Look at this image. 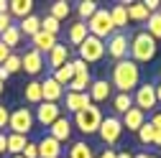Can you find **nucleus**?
I'll list each match as a JSON object with an SVG mask.
<instances>
[{
    "instance_id": "1",
    "label": "nucleus",
    "mask_w": 161,
    "mask_h": 158,
    "mask_svg": "<svg viewBox=\"0 0 161 158\" xmlns=\"http://www.w3.org/2000/svg\"><path fill=\"white\" fill-rule=\"evenodd\" d=\"M113 89H118L120 94H133L141 84V66L130 59H123V61H115L113 66Z\"/></svg>"
},
{
    "instance_id": "2",
    "label": "nucleus",
    "mask_w": 161,
    "mask_h": 158,
    "mask_svg": "<svg viewBox=\"0 0 161 158\" xmlns=\"http://www.w3.org/2000/svg\"><path fill=\"white\" fill-rule=\"evenodd\" d=\"M156 51H158V46H156V41H153L146 31H138V33L130 36V46H128L130 61H136V64H148V61H153Z\"/></svg>"
},
{
    "instance_id": "3",
    "label": "nucleus",
    "mask_w": 161,
    "mask_h": 158,
    "mask_svg": "<svg viewBox=\"0 0 161 158\" xmlns=\"http://www.w3.org/2000/svg\"><path fill=\"white\" fill-rule=\"evenodd\" d=\"M103 110H100L97 105H90V107H85V110H79L77 115H74V128L79 130V133H85V135H95L97 130H100V125H103Z\"/></svg>"
},
{
    "instance_id": "4",
    "label": "nucleus",
    "mask_w": 161,
    "mask_h": 158,
    "mask_svg": "<svg viewBox=\"0 0 161 158\" xmlns=\"http://www.w3.org/2000/svg\"><path fill=\"white\" fill-rule=\"evenodd\" d=\"M87 31H90V36L100 38V41H108V38L115 33V26L110 21V10L108 8H97V13L87 21Z\"/></svg>"
},
{
    "instance_id": "5",
    "label": "nucleus",
    "mask_w": 161,
    "mask_h": 158,
    "mask_svg": "<svg viewBox=\"0 0 161 158\" xmlns=\"http://www.w3.org/2000/svg\"><path fill=\"white\" fill-rule=\"evenodd\" d=\"M33 123H36L33 112H31L28 107H18V110L10 112L8 128H10V133H15V135H28V133L33 130Z\"/></svg>"
},
{
    "instance_id": "6",
    "label": "nucleus",
    "mask_w": 161,
    "mask_h": 158,
    "mask_svg": "<svg viewBox=\"0 0 161 158\" xmlns=\"http://www.w3.org/2000/svg\"><path fill=\"white\" fill-rule=\"evenodd\" d=\"M156 105H158V100H156V84H151V82L138 84V89L133 92V107H138L141 112H151Z\"/></svg>"
},
{
    "instance_id": "7",
    "label": "nucleus",
    "mask_w": 161,
    "mask_h": 158,
    "mask_svg": "<svg viewBox=\"0 0 161 158\" xmlns=\"http://www.w3.org/2000/svg\"><path fill=\"white\" fill-rule=\"evenodd\" d=\"M108 51H105V41H100L95 36H87L82 44H79V59H82L85 64H95L100 61Z\"/></svg>"
},
{
    "instance_id": "8",
    "label": "nucleus",
    "mask_w": 161,
    "mask_h": 158,
    "mask_svg": "<svg viewBox=\"0 0 161 158\" xmlns=\"http://www.w3.org/2000/svg\"><path fill=\"white\" fill-rule=\"evenodd\" d=\"M97 135H100V140H103L105 145H115L120 140V135H123V123H120V117H115V115L103 117V125H100Z\"/></svg>"
},
{
    "instance_id": "9",
    "label": "nucleus",
    "mask_w": 161,
    "mask_h": 158,
    "mask_svg": "<svg viewBox=\"0 0 161 158\" xmlns=\"http://www.w3.org/2000/svg\"><path fill=\"white\" fill-rule=\"evenodd\" d=\"M128 46H130V38H128V33H123V31H115L108 41H105V51L115 59V61L128 59Z\"/></svg>"
},
{
    "instance_id": "10",
    "label": "nucleus",
    "mask_w": 161,
    "mask_h": 158,
    "mask_svg": "<svg viewBox=\"0 0 161 158\" xmlns=\"http://www.w3.org/2000/svg\"><path fill=\"white\" fill-rule=\"evenodd\" d=\"M36 123H41L44 128H51L59 117H62V107H59L56 102H41L36 107Z\"/></svg>"
},
{
    "instance_id": "11",
    "label": "nucleus",
    "mask_w": 161,
    "mask_h": 158,
    "mask_svg": "<svg viewBox=\"0 0 161 158\" xmlns=\"http://www.w3.org/2000/svg\"><path fill=\"white\" fill-rule=\"evenodd\" d=\"M92 105H103L108 100H113V84L108 82V79H92V84L87 89Z\"/></svg>"
},
{
    "instance_id": "12",
    "label": "nucleus",
    "mask_w": 161,
    "mask_h": 158,
    "mask_svg": "<svg viewBox=\"0 0 161 158\" xmlns=\"http://www.w3.org/2000/svg\"><path fill=\"white\" fill-rule=\"evenodd\" d=\"M44 54H38L36 49H28L26 54H21V69L26 71V74H31V76H36L38 71L44 69Z\"/></svg>"
},
{
    "instance_id": "13",
    "label": "nucleus",
    "mask_w": 161,
    "mask_h": 158,
    "mask_svg": "<svg viewBox=\"0 0 161 158\" xmlns=\"http://www.w3.org/2000/svg\"><path fill=\"white\" fill-rule=\"evenodd\" d=\"M41 92H44V102H56V105H59V100L67 94V89L59 84L54 76H46L44 82H41Z\"/></svg>"
},
{
    "instance_id": "14",
    "label": "nucleus",
    "mask_w": 161,
    "mask_h": 158,
    "mask_svg": "<svg viewBox=\"0 0 161 158\" xmlns=\"http://www.w3.org/2000/svg\"><path fill=\"white\" fill-rule=\"evenodd\" d=\"M72 120H69V117L67 115H62V117H59V120L49 128V135L54 138V140H59V143H67L69 140V138H72Z\"/></svg>"
},
{
    "instance_id": "15",
    "label": "nucleus",
    "mask_w": 161,
    "mask_h": 158,
    "mask_svg": "<svg viewBox=\"0 0 161 158\" xmlns=\"http://www.w3.org/2000/svg\"><path fill=\"white\" fill-rule=\"evenodd\" d=\"M36 145H38V158H62V143L54 140L51 135H44Z\"/></svg>"
},
{
    "instance_id": "16",
    "label": "nucleus",
    "mask_w": 161,
    "mask_h": 158,
    "mask_svg": "<svg viewBox=\"0 0 161 158\" xmlns=\"http://www.w3.org/2000/svg\"><path fill=\"white\" fill-rule=\"evenodd\" d=\"M123 130H130V133H138L141 128L146 125V112H141L138 107H130L125 115H123Z\"/></svg>"
},
{
    "instance_id": "17",
    "label": "nucleus",
    "mask_w": 161,
    "mask_h": 158,
    "mask_svg": "<svg viewBox=\"0 0 161 158\" xmlns=\"http://www.w3.org/2000/svg\"><path fill=\"white\" fill-rule=\"evenodd\" d=\"M69 61V46L67 44H56L51 51H49V69L56 71L59 66H64Z\"/></svg>"
},
{
    "instance_id": "18",
    "label": "nucleus",
    "mask_w": 161,
    "mask_h": 158,
    "mask_svg": "<svg viewBox=\"0 0 161 158\" xmlns=\"http://www.w3.org/2000/svg\"><path fill=\"white\" fill-rule=\"evenodd\" d=\"M56 46V36H51V33H44V31H38L33 38H31V49H36L38 54H46L49 56V51Z\"/></svg>"
},
{
    "instance_id": "19",
    "label": "nucleus",
    "mask_w": 161,
    "mask_h": 158,
    "mask_svg": "<svg viewBox=\"0 0 161 158\" xmlns=\"http://www.w3.org/2000/svg\"><path fill=\"white\" fill-rule=\"evenodd\" d=\"M64 97H67V105H64V107H67L69 112H74V115H77L79 110H85V107L92 105V100H90V94H87V92H82V94H77V92H67Z\"/></svg>"
},
{
    "instance_id": "20",
    "label": "nucleus",
    "mask_w": 161,
    "mask_h": 158,
    "mask_svg": "<svg viewBox=\"0 0 161 158\" xmlns=\"http://www.w3.org/2000/svg\"><path fill=\"white\" fill-rule=\"evenodd\" d=\"M8 13H10V18H28V15H33V0H10L8 3Z\"/></svg>"
},
{
    "instance_id": "21",
    "label": "nucleus",
    "mask_w": 161,
    "mask_h": 158,
    "mask_svg": "<svg viewBox=\"0 0 161 158\" xmlns=\"http://www.w3.org/2000/svg\"><path fill=\"white\" fill-rule=\"evenodd\" d=\"M110 21H113L115 31H120V28L128 26V10H125V3H115V5L110 8Z\"/></svg>"
},
{
    "instance_id": "22",
    "label": "nucleus",
    "mask_w": 161,
    "mask_h": 158,
    "mask_svg": "<svg viewBox=\"0 0 161 158\" xmlns=\"http://www.w3.org/2000/svg\"><path fill=\"white\" fill-rule=\"evenodd\" d=\"M23 97L28 105H41L44 102V92H41V82H28L23 89Z\"/></svg>"
},
{
    "instance_id": "23",
    "label": "nucleus",
    "mask_w": 161,
    "mask_h": 158,
    "mask_svg": "<svg viewBox=\"0 0 161 158\" xmlns=\"http://www.w3.org/2000/svg\"><path fill=\"white\" fill-rule=\"evenodd\" d=\"M87 36H90V31H87V23L77 21L74 26H69V44H72V46H77V49H79V44H82Z\"/></svg>"
},
{
    "instance_id": "24",
    "label": "nucleus",
    "mask_w": 161,
    "mask_h": 158,
    "mask_svg": "<svg viewBox=\"0 0 161 158\" xmlns=\"http://www.w3.org/2000/svg\"><path fill=\"white\" fill-rule=\"evenodd\" d=\"M90 84H92V74L87 71V74H74V79H72L67 87H69V92L82 94V92H87V89H90Z\"/></svg>"
},
{
    "instance_id": "25",
    "label": "nucleus",
    "mask_w": 161,
    "mask_h": 158,
    "mask_svg": "<svg viewBox=\"0 0 161 158\" xmlns=\"http://www.w3.org/2000/svg\"><path fill=\"white\" fill-rule=\"evenodd\" d=\"M28 143L26 135H15V133H8V153L10 155H23V148Z\"/></svg>"
},
{
    "instance_id": "26",
    "label": "nucleus",
    "mask_w": 161,
    "mask_h": 158,
    "mask_svg": "<svg viewBox=\"0 0 161 158\" xmlns=\"http://www.w3.org/2000/svg\"><path fill=\"white\" fill-rule=\"evenodd\" d=\"M125 10H128V21H148V10H146V5L143 3H125Z\"/></svg>"
},
{
    "instance_id": "27",
    "label": "nucleus",
    "mask_w": 161,
    "mask_h": 158,
    "mask_svg": "<svg viewBox=\"0 0 161 158\" xmlns=\"http://www.w3.org/2000/svg\"><path fill=\"white\" fill-rule=\"evenodd\" d=\"M67 158H97V155H95L92 145H87L85 140H77V143H72V148H69V155H67Z\"/></svg>"
},
{
    "instance_id": "28",
    "label": "nucleus",
    "mask_w": 161,
    "mask_h": 158,
    "mask_svg": "<svg viewBox=\"0 0 161 158\" xmlns=\"http://www.w3.org/2000/svg\"><path fill=\"white\" fill-rule=\"evenodd\" d=\"M18 28H21V33L23 36H36L38 31H41V18H38V15H28V18H23V21H21V26H18Z\"/></svg>"
},
{
    "instance_id": "29",
    "label": "nucleus",
    "mask_w": 161,
    "mask_h": 158,
    "mask_svg": "<svg viewBox=\"0 0 161 158\" xmlns=\"http://www.w3.org/2000/svg\"><path fill=\"white\" fill-rule=\"evenodd\" d=\"M69 13H72V8H69V3H67V0H56V3H51V8H49V15H51V18H56L59 23H62V21H67V18H69Z\"/></svg>"
},
{
    "instance_id": "30",
    "label": "nucleus",
    "mask_w": 161,
    "mask_h": 158,
    "mask_svg": "<svg viewBox=\"0 0 161 158\" xmlns=\"http://www.w3.org/2000/svg\"><path fill=\"white\" fill-rule=\"evenodd\" d=\"M133 107V94H113V110L118 112V115H125L128 110Z\"/></svg>"
},
{
    "instance_id": "31",
    "label": "nucleus",
    "mask_w": 161,
    "mask_h": 158,
    "mask_svg": "<svg viewBox=\"0 0 161 158\" xmlns=\"http://www.w3.org/2000/svg\"><path fill=\"white\" fill-rule=\"evenodd\" d=\"M21 38H23L21 28H18V26H10V28H8V31H5L3 36H0V41H3V44H5V46H8L10 51H13V49H15L18 44H21Z\"/></svg>"
},
{
    "instance_id": "32",
    "label": "nucleus",
    "mask_w": 161,
    "mask_h": 158,
    "mask_svg": "<svg viewBox=\"0 0 161 158\" xmlns=\"http://www.w3.org/2000/svg\"><path fill=\"white\" fill-rule=\"evenodd\" d=\"M51 76H54V79H56V82L62 84V87H67V84L72 82V79H74V66H72V61H67L64 66H59V69H56Z\"/></svg>"
},
{
    "instance_id": "33",
    "label": "nucleus",
    "mask_w": 161,
    "mask_h": 158,
    "mask_svg": "<svg viewBox=\"0 0 161 158\" xmlns=\"http://www.w3.org/2000/svg\"><path fill=\"white\" fill-rule=\"evenodd\" d=\"M148 28H146V33L153 38V41H158V38H161V13H151L148 15Z\"/></svg>"
},
{
    "instance_id": "34",
    "label": "nucleus",
    "mask_w": 161,
    "mask_h": 158,
    "mask_svg": "<svg viewBox=\"0 0 161 158\" xmlns=\"http://www.w3.org/2000/svg\"><path fill=\"white\" fill-rule=\"evenodd\" d=\"M77 13H79V18H82V23H85V21H90V18L97 13V3L95 0H82L79 8H77Z\"/></svg>"
},
{
    "instance_id": "35",
    "label": "nucleus",
    "mask_w": 161,
    "mask_h": 158,
    "mask_svg": "<svg viewBox=\"0 0 161 158\" xmlns=\"http://www.w3.org/2000/svg\"><path fill=\"white\" fill-rule=\"evenodd\" d=\"M153 138H156V130H153L151 123H146L143 128L138 130V140L143 143V145H153Z\"/></svg>"
},
{
    "instance_id": "36",
    "label": "nucleus",
    "mask_w": 161,
    "mask_h": 158,
    "mask_svg": "<svg viewBox=\"0 0 161 158\" xmlns=\"http://www.w3.org/2000/svg\"><path fill=\"white\" fill-rule=\"evenodd\" d=\"M59 28H62V26H59L56 18H51V15H44V18H41V31H44V33L56 36V33H59Z\"/></svg>"
},
{
    "instance_id": "37",
    "label": "nucleus",
    "mask_w": 161,
    "mask_h": 158,
    "mask_svg": "<svg viewBox=\"0 0 161 158\" xmlns=\"http://www.w3.org/2000/svg\"><path fill=\"white\" fill-rule=\"evenodd\" d=\"M3 66L8 69V74H10V76H13V74H18V71H23V69H21V56H18V54H10V56H8V61H5Z\"/></svg>"
},
{
    "instance_id": "38",
    "label": "nucleus",
    "mask_w": 161,
    "mask_h": 158,
    "mask_svg": "<svg viewBox=\"0 0 161 158\" xmlns=\"http://www.w3.org/2000/svg\"><path fill=\"white\" fill-rule=\"evenodd\" d=\"M8 120H10V112H8V107H5V105H0V133H5Z\"/></svg>"
},
{
    "instance_id": "39",
    "label": "nucleus",
    "mask_w": 161,
    "mask_h": 158,
    "mask_svg": "<svg viewBox=\"0 0 161 158\" xmlns=\"http://www.w3.org/2000/svg\"><path fill=\"white\" fill-rule=\"evenodd\" d=\"M23 158H38V145L36 143H26V148H23Z\"/></svg>"
},
{
    "instance_id": "40",
    "label": "nucleus",
    "mask_w": 161,
    "mask_h": 158,
    "mask_svg": "<svg viewBox=\"0 0 161 158\" xmlns=\"http://www.w3.org/2000/svg\"><path fill=\"white\" fill-rule=\"evenodd\" d=\"M13 26V18H10V13H3V15H0V36H3L8 28Z\"/></svg>"
},
{
    "instance_id": "41",
    "label": "nucleus",
    "mask_w": 161,
    "mask_h": 158,
    "mask_svg": "<svg viewBox=\"0 0 161 158\" xmlns=\"http://www.w3.org/2000/svg\"><path fill=\"white\" fill-rule=\"evenodd\" d=\"M72 66H74V74H87V71H90V66L82 61V59H74Z\"/></svg>"
},
{
    "instance_id": "42",
    "label": "nucleus",
    "mask_w": 161,
    "mask_h": 158,
    "mask_svg": "<svg viewBox=\"0 0 161 158\" xmlns=\"http://www.w3.org/2000/svg\"><path fill=\"white\" fill-rule=\"evenodd\" d=\"M10 54H13V51H10V49H8L3 41H0V66H3V64L8 61V56H10Z\"/></svg>"
},
{
    "instance_id": "43",
    "label": "nucleus",
    "mask_w": 161,
    "mask_h": 158,
    "mask_svg": "<svg viewBox=\"0 0 161 158\" xmlns=\"http://www.w3.org/2000/svg\"><path fill=\"white\" fill-rule=\"evenodd\" d=\"M143 5H146L148 13H158V10H161V3H158V0H146Z\"/></svg>"
},
{
    "instance_id": "44",
    "label": "nucleus",
    "mask_w": 161,
    "mask_h": 158,
    "mask_svg": "<svg viewBox=\"0 0 161 158\" xmlns=\"http://www.w3.org/2000/svg\"><path fill=\"white\" fill-rule=\"evenodd\" d=\"M8 153V133H0V155Z\"/></svg>"
},
{
    "instance_id": "45",
    "label": "nucleus",
    "mask_w": 161,
    "mask_h": 158,
    "mask_svg": "<svg viewBox=\"0 0 161 158\" xmlns=\"http://www.w3.org/2000/svg\"><path fill=\"white\" fill-rule=\"evenodd\" d=\"M97 158H118V153H115L113 148H105V150H103V153H100Z\"/></svg>"
},
{
    "instance_id": "46",
    "label": "nucleus",
    "mask_w": 161,
    "mask_h": 158,
    "mask_svg": "<svg viewBox=\"0 0 161 158\" xmlns=\"http://www.w3.org/2000/svg\"><path fill=\"white\" fill-rule=\"evenodd\" d=\"M151 125H153L156 130H161V112H156V115L151 117Z\"/></svg>"
},
{
    "instance_id": "47",
    "label": "nucleus",
    "mask_w": 161,
    "mask_h": 158,
    "mask_svg": "<svg viewBox=\"0 0 161 158\" xmlns=\"http://www.w3.org/2000/svg\"><path fill=\"white\" fill-rule=\"evenodd\" d=\"M8 79H10V74H8V69H5V66H0V82H3V84H5V82H8Z\"/></svg>"
},
{
    "instance_id": "48",
    "label": "nucleus",
    "mask_w": 161,
    "mask_h": 158,
    "mask_svg": "<svg viewBox=\"0 0 161 158\" xmlns=\"http://www.w3.org/2000/svg\"><path fill=\"white\" fill-rule=\"evenodd\" d=\"M8 13V0H0V15Z\"/></svg>"
},
{
    "instance_id": "49",
    "label": "nucleus",
    "mask_w": 161,
    "mask_h": 158,
    "mask_svg": "<svg viewBox=\"0 0 161 158\" xmlns=\"http://www.w3.org/2000/svg\"><path fill=\"white\" fill-rule=\"evenodd\" d=\"M133 158H158V155H151V153H138V155H133Z\"/></svg>"
},
{
    "instance_id": "50",
    "label": "nucleus",
    "mask_w": 161,
    "mask_h": 158,
    "mask_svg": "<svg viewBox=\"0 0 161 158\" xmlns=\"http://www.w3.org/2000/svg\"><path fill=\"white\" fill-rule=\"evenodd\" d=\"M156 100L161 102V84H156Z\"/></svg>"
},
{
    "instance_id": "51",
    "label": "nucleus",
    "mask_w": 161,
    "mask_h": 158,
    "mask_svg": "<svg viewBox=\"0 0 161 158\" xmlns=\"http://www.w3.org/2000/svg\"><path fill=\"white\" fill-rule=\"evenodd\" d=\"M118 158H133V155H130L128 150H123V153H118Z\"/></svg>"
},
{
    "instance_id": "52",
    "label": "nucleus",
    "mask_w": 161,
    "mask_h": 158,
    "mask_svg": "<svg viewBox=\"0 0 161 158\" xmlns=\"http://www.w3.org/2000/svg\"><path fill=\"white\" fill-rule=\"evenodd\" d=\"M3 92H5V84H3V82H0V94H3Z\"/></svg>"
},
{
    "instance_id": "53",
    "label": "nucleus",
    "mask_w": 161,
    "mask_h": 158,
    "mask_svg": "<svg viewBox=\"0 0 161 158\" xmlns=\"http://www.w3.org/2000/svg\"><path fill=\"white\" fill-rule=\"evenodd\" d=\"M10 158H23V155H10Z\"/></svg>"
},
{
    "instance_id": "54",
    "label": "nucleus",
    "mask_w": 161,
    "mask_h": 158,
    "mask_svg": "<svg viewBox=\"0 0 161 158\" xmlns=\"http://www.w3.org/2000/svg\"><path fill=\"white\" fill-rule=\"evenodd\" d=\"M62 158H67V155H62Z\"/></svg>"
},
{
    "instance_id": "55",
    "label": "nucleus",
    "mask_w": 161,
    "mask_h": 158,
    "mask_svg": "<svg viewBox=\"0 0 161 158\" xmlns=\"http://www.w3.org/2000/svg\"><path fill=\"white\" fill-rule=\"evenodd\" d=\"M158 13H161V10H158Z\"/></svg>"
}]
</instances>
